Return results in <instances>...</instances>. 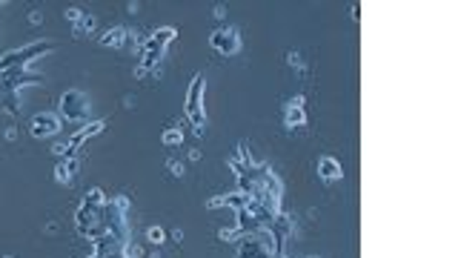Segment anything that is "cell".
<instances>
[{
  "label": "cell",
  "mask_w": 458,
  "mask_h": 258,
  "mask_svg": "<svg viewBox=\"0 0 458 258\" xmlns=\"http://www.w3.org/2000/svg\"><path fill=\"white\" fill-rule=\"evenodd\" d=\"M229 167L238 175V192H244L255 204H264L269 210L281 213V198H284L281 178L275 175V169L269 164H255L250 158L247 144L238 146V158H232Z\"/></svg>",
  "instance_id": "6da1fadb"
},
{
  "label": "cell",
  "mask_w": 458,
  "mask_h": 258,
  "mask_svg": "<svg viewBox=\"0 0 458 258\" xmlns=\"http://www.w3.org/2000/svg\"><path fill=\"white\" fill-rule=\"evenodd\" d=\"M175 38H178V29H175V26H160L158 32H152V35L144 40V46H141V66H138V72L144 75V72L155 69L160 61H164L167 46H169Z\"/></svg>",
  "instance_id": "7a4b0ae2"
},
{
  "label": "cell",
  "mask_w": 458,
  "mask_h": 258,
  "mask_svg": "<svg viewBox=\"0 0 458 258\" xmlns=\"http://www.w3.org/2000/svg\"><path fill=\"white\" fill-rule=\"evenodd\" d=\"M204 92H206V75H195L192 84H190V92H186V118L192 121L195 132L201 135L206 129V109H204Z\"/></svg>",
  "instance_id": "3957f363"
},
{
  "label": "cell",
  "mask_w": 458,
  "mask_h": 258,
  "mask_svg": "<svg viewBox=\"0 0 458 258\" xmlns=\"http://www.w3.org/2000/svg\"><path fill=\"white\" fill-rule=\"evenodd\" d=\"M58 115L69 123H86L89 121V100L80 89H66L58 100Z\"/></svg>",
  "instance_id": "277c9868"
},
{
  "label": "cell",
  "mask_w": 458,
  "mask_h": 258,
  "mask_svg": "<svg viewBox=\"0 0 458 258\" xmlns=\"http://www.w3.org/2000/svg\"><path fill=\"white\" fill-rule=\"evenodd\" d=\"M52 43L49 40H35L29 46H23V49H12L9 55L0 58V72H9V69H26L35 58H40L43 52H49Z\"/></svg>",
  "instance_id": "5b68a950"
},
{
  "label": "cell",
  "mask_w": 458,
  "mask_h": 258,
  "mask_svg": "<svg viewBox=\"0 0 458 258\" xmlns=\"http://www.w3.org/2000/svg\"><path fill=\"white\" fill-rule=\"evenodd\" d=\"M103 129H106V121H95V123H84V129H80V132L77 135H72L66 144H58L55 149H52V152H55L58 155V158H75V152L80 149V146H84L89 138H95L98 132H103Z\"/></svg>",
  "instance_id": "8992f818"
},
{
  "label": "cell",
  "mask_w": 458,
  "mask_h": 258,
  "mask_svg": "<svg viewBox=\"0 0 458 258\" xmlns=\"http://www.w3.org/2000/svg\"><path fill=\"white\" fill-rule=\"evenodd\" d=\"M209 46L218 52V55H227V58H232V55H238L241 52V32L235 29V26H224V29H215L212 35H209Z\"/></svg>",
  "instance_id": "52a82bcc"
},
{
  "label": "cell",
  "mask_w": 458,
  "mask_h": 258,
  "mask_svg": "<svg viewBox=\"0 0 458 258\" xmlns=\"http://www.w3.org/2000/svg\"><path fill=\"white\" fill-rule=\"evenodd\" d=\"M61 126H63V121L58 112H38L29 121V132H32V138L46 141V138H55L61 132Z\"/></svg>",
  "instance_id": "ba28073f"
},
{
  "label": "cell",
  "mask_w": 458,
  "mask_h": 258,
  "mask_svg": "<svg viewBox=\"0 0 458 258\" xmlns=\"http://www.w3.org/2000/svg\"><path fill=\"white\" fill-rule=\"evenodd\" d=\"M284 126L287 129L307 126V100H304V95L287 100V107H284Z\"/></svg>",
  "instance_id": "9c48e42d"
},
{
  "label": "cell",
  "mask_w": 458,
  "mask_h": 258,
  "mask_svg": "<svg viewBox=\"0 0 458 258\" xmlns=\"http://www.w3.org/2000/svg\"><path fill=\"white\" fill-rule=\"evenodd\" d=\"M318 178L324 181V184H335V181L344 178V167L338 164V158H333V155H321L318 158Z\"/></svg>",
  "instance_id": "30bf717a"
},
{
  "label": "cell",
  "mask_w": 458,
  "mask_h": 258,
  "mask_svg": "<svg viewBox=\"0 0 458 258\" xmlns=\"http://www.w3.org/2000/svg\"><path fill=\"white\" fill-rule=\"evenodd\" d=\"M129 43H132V35H129L126 26H115V29H109L100 38V46H106V49H123Z\"/></svg>",
  "instance_id": "8fae6325"
},
{
  "label": "cell",
  "mask_w": 458,
  "mask_h": 258,
  "mask_svg": "<svg viewBox=\"0 0 458 258\" xmlns=\"http://www.w3.org/2000/svg\"><path fill=\"white\" fill-rule=\"evenodd\" d=\"M72 175H75V158H61V164L55 167V178L61 184H66V181H72Z\"/></svg>",
  "instance_id": "7c38bea8"
},
{
  "label": "cell",
  "mask_w": 458,
  "mask_h": 258,
  "mask_svg": "<svg viewBox=\"0 0 458 258\" xmlns=\"http://www.w3.org/2000/svg\"><path fill=\"white\" fill-rule=\"evenodd\" d=\"M160 144H167V146H181L183 144V132L178 126H169L164 129V135H160Z\"/></svg>",
  "instance_id": "4fadbf2b"
},
{
  "label": "cell",
  "mask_w": 458,
  "mask_h": 258,
  "mask_svg": "<svg viewBox=\"0 0 458 258\" xmlns=\"http://www.w3.org/2000/svg\"><path fill=\"white\" fill-rule=\"evenodd\" d=\"M146 241H149V244H164V241H167V229L158 227V224L149 227V229H146Z\"/></svg>",
  "instance_id": "5bb4252c"
},
{
  "label": "cell",
  "mask_w": 458,
  "mask_h": 258,
  "mask_svg": "<svg viewBox=\"0 0 458 258\" xmlns=\"http://www.w3.org/2000/svg\"><path fill=\"white\" fill-rule=\"evenodd\" d=\"M80 17H84V12H80V9H66V20H72V23H77Z\"/></svg>",
  "instance_id": "9a60e30c"
},
{
  "label": "cell",
  "mask_w": 458,
  "mask_h": 258,
  "mask_svg": "<svg viewBox=\"0 0 458 258\" xmlns=\"http://www.w3.org/2000/svg\"><path fill=\"white\" fill-rule=\"evenodd\" d=\"M169 167H172V172H175V175H181V172H183V169H181V164H178V161H172V164H169Z\"/></svg>",
  "instance_id": "2e32d148"
},
{
  "label": "cell",
  "mask_w": 458,
  "mask_h": 258,
  "mask_svg": "<svg viewBox=\"0 0 458 258\" xmlns=\"http://www.w3.org/2000/svg\"><path fill=\"white\" fill-rule=\"evenodd\" d=\"M266 258H287V255H284V252H269Z\"/></svg>",
  "instance_id": "e0dca14e"
}]
</instances>
